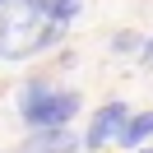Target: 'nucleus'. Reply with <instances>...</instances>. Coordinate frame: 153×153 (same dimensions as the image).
<instances>
[{
	"mask_svg": "<svg viewBox=\"0 0 153 153\" xmlns=\"http://www.w3.org/2000/svg\"><path fill=\"white\" fill-rule=\"evenodd\" d=\"M79 107H84V97L74 88H56L47 79H28L19 88V121H23V130H60V125H70L79 116Z\"/></svg>",
	"mask_w": 153,
	"mask_h": 153,
	"instance_id": "f257e3e1",
	"label": "nucleus"
},
{
	"mask_svg": "<svg viewBox=\"0 0 153 153\" xmlns=\"http://www.w3.org/2000/svg\"><path fill=\"white\" fill-rule=\"evenodd\" d=\"M134 153H153V149H134Z\"/></svg>",
	"mask_w": 153,
	"mask_h": 153,
	"instance_id": "1a4fd4ad",
	"label": "nucleus"
},
{
	"mask_svg": "<svg viewBox=\"0 0 153 153\" xmlns=\"http://www.w3.org/2000/svg\"><path fill=\"white\" fill-rule=\"evenodd\" d=\"M139 47H144V37H139V33H130V28L111 37V51H116V56H134Z\"/></svg>",
	"mask_w": 153,
	"mask_h": 153,
	"instance_id": "0eeeda50",
	"label": "nucleus"
},
{
	"mask_svg": "<svg viewBox=\"0 0 153 153\" xmlns=\"http://www.w3.org/2000/svg\"><path fill=\"white\" fill-rule=\"evenodd\" d=\"M139 56H144V65H153V37H144V47H139Z\"/></svg>",
	"mask_w": 153,
	"mask_h": 153,
	"instance_id": "6e6552de",
	"label": "nucleus"
},
{
	"mask_svg": "<svg viewBox=\"0 0 153 153\" xmlns=\"http://www.w3.org/2000/svg\"><path fill=\"white\" fill-rule=\"evenodd\" d=\"M79 10H84V0H47V19L60 23V28H65V23H74Z\"/></svg>",
	"mask_w": 153,
	"mask_h": 153,
	"instance_id": "423d86ee",
	"label": "nucleus"
},
{
	"mask_svg": "<svg viewBox=\"0 0 153 153\" xmlns=\"http://www.w3.org/2000/svg\"><path fill=\"white\" fill-rule=\"evenodd\" d=\"M5 5H10V0H0V10H5Z\"/></svg>",
	"mask_w": 153,
	"mask_h": 153,
	"instance_id": "9d476101",
	"label": "nucleus"
},
{
	"mask_svg": "<svg viewBox=\"0 0 153 153\" xmlns=\"http://www.w3.org/2000/svg\"><path fill=\"white\" fill-rule=\"evenodd\" d=\"M79 134L70 130V125H60V130H28V139H23L19 153H79Z\"/></svg>",
	"mask_w": 153,
	"mask_h": 153,
	"instance_id": "20e7f679",
	"label": "nucleus"
},
{
	"mask_svg": "<svg viewBox=\"0 0 153 153\" xmlns=\"http://www.w3.org/2000/svg\"><path fill=\"white\" fill-rule=\"evenodd\" d=\"M144 139H153V111H130V121L121 125L116 144H121V149H139Z\"/></svg>",
	"mask_w": 153,
	"mask_h": 153,
	"instance_id": "39448f33",
	"label": "nucleus"
},
{
	"mask_svg": "<svg viewBox=\"0 0 153 153\" xmlns=\"http://www.w3.org/2000/svg\"><path fill=\"white\" fill-rule=\"evenodd\" d=\"M65 37L60 23H47L42 14H28L23 5L0 14V60H28L37 51H51Z\"/></svg>",
	"mask_w": 153,
	"mask_h": 153,
	"instance_id": "f03ea898",
	"label": "nucleus"
},
{
	"mask_svg": "<svg viewBox=\"0 0 153 153\" xmlns=\"http://www.w3.org/2000/svg\"><path fill=\"white\" fill-rule=\"evenodd\" d=\"M125 121H130V107H125L121 97L102 102V107L93 111V121H88V130H84V149L97 153V149H107V144H116V134H121Z\"/></svg>",
	"mask_w": 153,
	"mask_h": 153,
	"instance_id": "7ed1b4c3",
	"label": "nucleus"
}]
</instances>
